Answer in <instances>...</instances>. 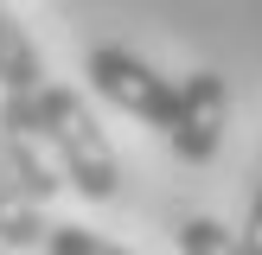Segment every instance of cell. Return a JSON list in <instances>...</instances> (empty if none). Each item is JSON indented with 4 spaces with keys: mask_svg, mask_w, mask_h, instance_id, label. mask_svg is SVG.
I'll return each instance as SVG.
<instances>
[{
    "mask_svg": "<svg viewBox=\"0 0 262 255\" xmlns=\"http://www.w3.org/2000/svg\"><path fill=\"white\" fill-rule=\"evenodd\" d=\"M0 115H13V121H26L32 134H45L51 160H58L64 185H71L77 198L109 204L115 191H122V172H115V147H109L102 121L90 115V102L77 96V89L45 83V89H32V96H0Z\"/></svg>",
    "mask_w": 262,
    "mask_h": 255,
    "instance_id": "cell-1",
    "label": "cell"
},
{
    "mask_svg": "<svg viewBox=\"0 0 262 255\" xmlns=\"http://www.w3.org/2000/svg\"><path fill=\"white\" fill-rule=\"evenodd\" d=\"M83 76L102 89V102H115L122 115H135V121H147V128H173V115H179V83H166L154 64H141L135 51H122V45H96L83 58Z\"/></svg>",
    "mask_w": 262,
    "mask_h": 255,
    "instance_id": "cell-2",
    "label": "cell"
},
{
    "mask_svg": "<svg viewBox=\"0 0 262 255\" xmlns=\"http://www.w3.org/2000/svg\"><path fill=\"white\" fill-rule=\"evenodd\" d=\"M224 115H230V89L217 70H192L179 76V115L166 128V147L186 166H211L217 147H224Z\"/></svg>",
    "mask_w": 262,
    "mask_h": 255,
    "instance_id": "cell-3",
    "label": "cell"
},
{
    "mask_svg": "<svg viewBox=\"0 0 262 255\" xmlns=\"http://www.w3.org/2000/svg\"><path fill=\"white\" fill-rule=\"evenodd\" d=\"M0 153H7L13 178H19V185L32 191L38 204H45V198H58L64 172H58V160H51L45 134H32V128H26V121H13V115H0Z\"/></svg>",
    "mask_w": 262,
    "mask_h": 255,
    "instance_id": "cell-4",
    "label": "cell"
},
{
    "mask_svg": "<svg viewBox=\"0 0 262 255\" xmlns=\"http://www.w3.org/2000/svg\"><path fill=\"white\" fill-rule=\"evenodd\" d=\"M0 249H45V211L0 153Z\"/></svg>",
    "mask_w": 262,
    "mask_h": 255,
    "instance_id": "cell-5",
    "label": "cell"
},
{
    "mask_svg": "<svg viewBox=\"0 0 262 255\" xmlns=\"http://www.w3.org/2000/svg\"><path fill=\"white\" fill-rule=\"evenodd\" d=\"M32 89H45V58L26 38V26L0 7V96H32Z\"/></svg>",
    "mask_w": 262,
    "mask_h": 255,
    "instance_id": "cell-6",
    "label": "cell"
},
{
    "mask_svg": "<svg viewBox=\"0 0 262 255\" xmlns=\"http://www.w3.org/2000/svg\"><path fill=\"white\" fill-rule=\"evenodd\" d=\"M179 255H250V242H243V230H224L217 217H186Z\"/></svg>",
    "mask_w": 262,
    "mask_h": 255,
    "instance_id": "cell-7",
    "label": "cell"
},
{
    "mask_svg": "<svg viewBox=\"0 0 262 255\" xmlns=\"http://www.w3.org/2000/svg\"><path fill=\"white\" fill-rule=\"evenodd\" d=\"M45 255H128V249L102 242L96 230H83V223H51L45 230Z\"/></svg>",
    "mask_w": 262,
    "mask_h": 255,
    "instance_id": "cell-8",
    "label": "cell"
},
{
    "mask_svg": "<svg viewBox=\"0 0 262 255\" xmlns=\"http://www.w3.org/2000/svg\"><path fill=\"white\" fill-rule=\"evenodd\" d=\"M243 242H250V255H262V185L250 198V223H243Z\"/></svg>",
    "mask_w": 262,
    "mask_h": 255,
    "instance_id": "cell-9",
    "label": "cell"
}]
</instances>
